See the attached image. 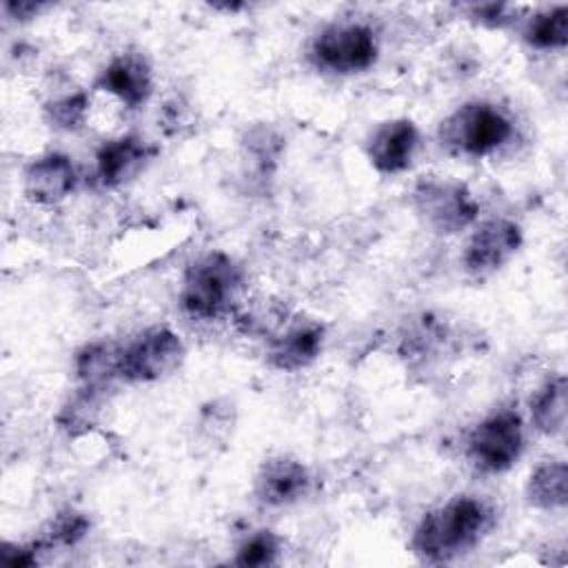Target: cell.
<instances>
[{
  "mask_svg": "<svg viewBox=\"0 0 568 568\" xmlns=\"http://www.w3.org/2000/svg\"><path fill=\"white\" fill-rule=\"evenodd\" d=\"M439 138L442 144L457 153L484 158L513 138V122L490 102H468L442 122Z\"/></svg>",
  "mask_w": 568,
  "mask_h": 568,
  "instance_id": "obj_3",
  "label": "cell"
},
{
  "mask_svg": "<svg viewBox=\"0 0 568 568\" xmlns=\"http://www.w3.org/2000/svg\"><path fill=\"white\" fill-rule=\"evenodd\" d=\"M120 353L122 346L109 344V342H95L87 344L78 357H75V371L80 382L87 388H100L111 382L120 379Z\"/></svg>",
  "mask_w": 568,
  "mask_h": 568,
  "instance_id": "obj_15",
  "label": "cell"
},
{
  "mask_svg": "<svg viewBox=\"0 0 568 568\" xmlns=\"http://www.w3.org/2000/svg\"><path fill=\"white\" fill-rule=\"evenodd\" d=\"M419 144L417 126L406 118L382 122L366 144V155L379 173H402L410 166Z\"/></svg>",
  "mask_w": 568,
  "mask_h": 568,
  "instance_id": "obj_9",
  "label": "cell"
},
{
  "mask_svg": "<svg viewBox=\"0 0 568 568\" xmlns=\"http://www.w3.org/2000/svg\"><path fill=\"white\" fill-rule=\"evenodd\" d=\"M89 530V519L82 513L67 510L55 515L49 526L44 528V535L36 541L42 548H58V546H73L78 544Z\"/></svg>",
  "mask_w": 568,
  "mask_h": 568,
  "instance_id": "obj_19",
  "label": "cell"
},
{
  "mask_svg": "<svg viewBox=\"0 0 568 568\" xmlns=\"http://www.w3.org/2000/svg\"><path fill=\"white\" fill-rule=\"evenodd\" d=\"M78 182L73 162L62 153H47L24 171V195L36 204L62 202Z\"/></svg>",
  "mask_w": 568,
  "mask_h": 568,
  "instance_id": "obj_13",
  "label": "cell"
},
{
  "mask_svg": "<svg viewBox=\"0 0 568 568\" xmlns=\"http://www.w3.org/2000/svg\"><path fill=\"white\" fill-rule=\"evenodd\" d=\"M311 488L308 468L288 455L266 459L255 477V497L266 506H288L300 501Z\"/></svg>",
  "mask_w": 568,
  "mask_h": 568,
  "instance_id": "obj_10",
  "label": "cell"
},
{
  "mask_svg": "<svg viewBox=\"0 0 568 568\" xmlns=\"http://www.w3.org/2000/svg\"><path fill=\"white\" fill-rule=\"evenodd\" d=\"M568 468L564 462H546L537 466L528 479L526 497L535 508L555 510L566 506Z\"/></svg>",
  "mask_w": 568,
  "mask_h": 568,
  "instance_id": "obj_16",
  "label": "cell"
},
{
  "mask_svg": "<svg viewBox=\"0 0 568 568\" xmlns=\"http://www.w3.org/2000/svg\"><path fill=\"white\" fill-rule=\"evenodd\" d=\"M379 42L375 31L362 22H337L320 31L313 40L311 55L324 71L348 75L375 64Z\"/></svg>",
  "mask_w": 568,
  "mask_h": 568,
  "instance_id": "obj_4",
  "label": "cell"
},
{
  "mask_svg": "<svg viewBox=\"0 0 568 568\" xmlns=\"http://www.w3.org/2000/svg\"><path fill=\"white\" fill-rule=\"evenodd\" d=\"M521 246V229L504 217L484 222L468 240L464 266L473 275H488L501 268Z\"/></svg>",
  "mask_w": 568,
  "mask_h": 568,
  "instance_id": "obj_8",
  "label": "cell"
},
{
  "mask_svg": "<svg viewBox=\"0 0 568 568\" xmlns=\"http://www.w3.org/2000/svg\"><path fill=\"white\" fill-rule=\"evenodd\" d=\"M277 552H280V539L271 530H257L240 544L233 561L237 566L260 568V566H271Z\"/></svg>",
  "mask_w": 568,
  "mask_h": 568,
  "instance_id": "obj_20",
  "label": "cell"
},
{
  "mask_svg": "<svg viewBox=\"0 0 568 568\" xmlns=\"http://www.w3.org/2000/svg\"><path fill=\"white\" fill-rule=\"evenodd\" d=\"M240 288V266L226 253L211 251L189 264L182 280L180 304L195 320H215L231 306Z\"/></svg>",
  "mask_w": 568,
  "mask_h": 568,
  "instance_id": "obj_2",
  "label": "cell"
},
{
  "mask_svg": "<svg viewBox=\"0 0 568 568\" xmlns=\"http://www.w3.org/2000/svg\"><path fill=\"white\" fill-rule=\"evenodd\" d=\"M524 40L535 49H561L568 42V7L559 4L535 13L524 29Z\"/></svg>",
  "mask_w": 568,
  "mask_h": 568,
  "instance_id": "obj_18",
  "label": "cell"
},
{
  "mask_svg": "<svg viewBox=\"0 0 568 568\" xmlns=\"http://www.w3.org/2000/svg\"><path fill=\"white\" fill-rule=\"evenodd\" d=\"M186 348L169 326H153L122 346L120 379L158 382L169 377L184 362Z\"/></svg>",
  "mask_w": 568,
  "mask_h": 568,
  "instance_id": "obj_5",
  "label": "cell"
},
{
  "mask_svg": "<svg viewBox=\"0 0 568 568\" xmlns=\"http://www.w3.org/2000/svg\"><path fill=\"white\" fill-rule=\"evenodd\" d=\"M87 111H89V98L84 93L64 95L47 104L49 120L53 122L55 129H62V131H78L87 120Z\"/></svg>",
  "mask_w": 568,
  "mask_h": 568,
  "instance_id": "obj_22",
  "label": "cell"
},
{
  "mask_svg": "<svg viewBox=\"0 0 568 568\" xmlns=\"http://www.w3.org/2000/svg\"><path fill=\"white\" fill-rule=\"evenodd\" d=\"M98 89L111 93L124 106L135 109L144 104L153 91L151 67L140 53H120L102 69Z\"/></svg>",
  "mask_w": 568,
  "mask_h": 568,
  "instance_id": "obj_12",
  "label": "cell"
},
{
  "mask_svg": "<svg viewBox=\"0 0 568 568\" xmlns=\"http://www.w3.org/2000/svg\"><path fill=\"white\" fill-rule=\"evenodd\" d=\"M4 9H7L9 13H13V16H18L20 20H29V18H33V16L42 9V4H33V2H18V4H11V2H7Z\"/></svg>",
  "mask_w": 568,
  "mask_h": 568,
  "instance_id": "obj_25",
  "label": "cell"
},
{
  "mask_svg": "<svg viewBox=\"0 0 568 568\" xmlns=\"http://www.w3.org/2000/svg\"><path fill=\"white\" fill-rule=\"evenodd\" d=\"M38 550H40V546L36 541L27 544V546L4 544L0 550V561L11 568H27V566L38 564Z\"/></svg>",
  "mask_w": 568,
  "mask_h": 568,
  "instance_id": "obj_23",
  "label": "cell"
},
{
  "mask_svg": "<svg viewBox=\"0 0 568 568\" xmlns=\"http://www.w3.org/2000/svg\"><path fill=\"white\" fill-rule=\"evenodd\" d=\"M324 328L317 322L300 320L288 324L282 333H277L268 344V362L286 373L306 368L313 364L322 351Z\"/></svg>",
  "mask_w": 568,
  "mask_h": 568,
  "instance_id": "obj_14",
  "label": "cell"
},
{
  "mask_svg": "<svg viewBox=\"0 0 568 568\" xmlns=\"http://www.w3.org/2000/svg\"><path fill=\"white\" fill-rule=\"evenodd\" d=\"M524 426L519 413L504 408L481 419L468 435V459L481 473H504L521 455Z\"/></svg>",
  "mask_w": 568,
  "mask_h": 568,
  "instance_id": "obj_6",
  "label": "cell"
},
{
  "mask_svg": "<svg viewBox=\"0 0 568 568\" xmlns=\"http://www.w3.org/2000/svg\"><path fill=\"white\" fill-rule=\"evenodd\" d=\"M155 155V149L138 135H122L100 146L95 155V173L104 186H122Z\"/></svg>",
  "mask_w": 568,
  "mask_h": 568,
  "instance_id": "obj_11",
  "label": "cell"
},
{
  "mask_svg": "<svg viewBox=\"0 0 568 568\" xmlns=\"http://www.w3.org/2000/svg\"><path fill=\"white\" fill-rule=\"evenodd\" d=\"M566 377L548 379L532 399V424L544 435H559L566 426Z\"/></svg>",
  "mask_w": 568,
  "mask_h": 568,
  "instance_id": "obj_17",
  "label": "cell"
},
{
  "mask_svg": "<svg viewBox=\"0 0 568 568\" xmlns=\"http://www.w3.org/2000/svg\"><path fill=\"white\" fill-rule=\"evenodd\" d=\"M98 390L100 388H82V393L62 410L60 415V424L64 430H69L71 435L84 433L95 424L98 417Z\"/></svg>",
  "mask_w": 568,
  "mask_h": 568,
  "instance_id": "obj_21",
  "label": "cell"
},
{
  "mask_svg": "<svg viewBox=\"0 0 568 568\" xmlns=\"http://www.w3.org/2000/svg\"><path fill=\"white\" fill-rule=\"evenodd\" d=\"M417 213L437 233L450 235L470 226L479 213V204L473 193L453 180H422L413 191Z\"/></svg>",
  "mask_w": 568,
  "mask_h": 568,
  "instance_id": "obj_7",
  "label": "cell"
},
{
  "mask_svg": "<svg viewBox=\"0 0 568 568\" xmlns=\"http://www.w3.org/2000/svg\"><path fill=\"white\" fill-rule=\"evenodd\" d=\"M473 16H477V20L484 22V24H488V27H501V24H506L508 20H513L508 4H481V7H473Z\"/></svg>",
  "mask_w": 568,
  "mask_h": 568,
  "instance_id": "obj_24",
  "label": "cell"
},
{
  "mask_svg": "<svg viewBox=\"0 0 568 568\" xmlns=\"http://www.w3.org/2000/svg\"><path fill=\"white\" fill-rule=\"evenodd\" d=\"M488 528V506L459 495L422 517L413 532V550L426 561H450L477 546Z\"/></svg>",
  "mask_w": 568,
  "mask_h": 568,
  "instance_id": "obj_1",
  "label": "cell"
}]
</instances>
